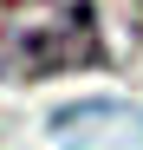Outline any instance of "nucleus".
Returning <instances> with one entry per match:
<instances>
[{
    "label": "nucleus",
    "instance_id": "obj_1",
    "mask_svg": "<svg viewBox=\"0 0 143 150\" xmlns=\"http://www.w3.org/2000/svg\"><path fill=\"white\" fill-rule=\"evenodd\" d=\"M98 65V0H0V79Z\"/></svg>",
    "mask_w": 143,
    "mask_h": 150
}]
</instances>
